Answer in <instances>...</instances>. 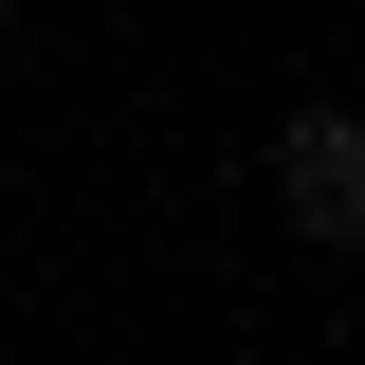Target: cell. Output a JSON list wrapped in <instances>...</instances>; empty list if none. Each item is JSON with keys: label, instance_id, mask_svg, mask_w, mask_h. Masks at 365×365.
<instances>
[{"label": "cell", "instance_id": "cell-1", "mask_svg": "<svg viewBox=\"0 0 365 365\" xmlns=\"http://www.w3.org/2000/svg\"><path fill=\"white\" fill-rule=\"evenodd\" d=\"M274 201L311 256H365V110H292L274 128Z\"/></svg>", "mask_w": 365, "mask_h": 365}]
</instances>
